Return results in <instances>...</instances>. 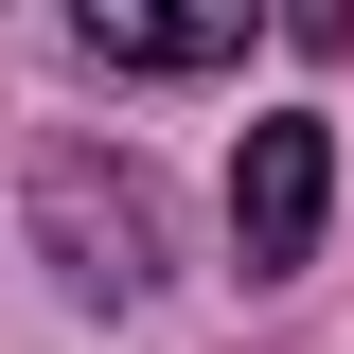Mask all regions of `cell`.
Instances as JSON below:
<instances>
[{"label": "cell", "instance_id": "obj_1", "mask_svg": "<svg viewBox=\"0 0 354 354\" xmlns=\"http://www.w3.org/2000/svg\"><path fill=\"white\" fill-rule=\"evenodd\" d=\"M319 213H337V142L319 124H248V160H230V266L283 283V266L319 248Z\"/></svg>", "mask_w": 354, "mask_h": 354}, {"label": "cell", "instance_id": "obj_2", "mask_svg": "<svg viewBox=\"0 0 354 354\" xmlns=\"http://www.w3.org/2000/svg\"><path fill=\"white\" fill-rule=\"evenodd\" d=\"M71 18H88V53H106V71H230L266 0H71Z\"/></svg>", "mask_w": 354, "mask_h": 354}, {"label": "cell", "instance_id": "obj_3", "mask_svg": "<svg viewBox=\"0 0 354 354\" xmlns=\"http://www.w3.org/2000/svg\"><path fill=\"white\" fill-rule=\"evenodd\" d=\"M53 248H71V301H142L160 248H142V195L106 177V213H88V177H53Z\"/></svg>", "mask_w": 354, "mask_h": 354}, {"label": "cell", "instance_id": "obj_4", "mask_svg": "<svg viewBox=\"0 0 354 354\" xmlns=\"http://www.w3.org/2000/svg\"><path fill=\"white\" fill-rule=\"evenodd\" d=\"M283 36H301V53H337V36H354V0H283Z\"/></svg>", "mask_w": 354, "mask_h": 354}]
</instances>
